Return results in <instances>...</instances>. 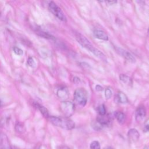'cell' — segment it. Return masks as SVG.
Returning a JSON list of instances; mask_svg holds the SVG:
<instances>
[{
    "label": "cell",
    "instance_id": "18",
    "mask_svg": "<svg viewBox=\"0 0 149 149\" xmlns=\"http://www.w3.org/2000/svg\"><path fill=\"white\" fill-rule=\"evenodd\" d=\"M90 149H101L100 144L98 141H93L90 146Z\"/></svg>",
    "mask_w": 149,
    "mask_h": 149
},
{
    "label": "cell",
    "instance_id": "14",
    "mask_svg": "<svg viewBox=\"0 0 149 149\" xmlns=\"http://www.w3.org/2000/svg\"><path fill=\"white\" fill-rule=\"evenodd\" d=\"M119 78H120V80L123 83H124L125 84H126L127 85H132L133 83L132 79L126 74H120L119 76Z\"/></svg>",
    "mask_w": 149,
    "mask_h": 149
},
{
    "label": "cell",
    "instance_id": "4",
    "mask_svg": "<svg viewBox=\"0 0 149 149\" xmlns=\"http://www.w3.org/2000/svg\"><path fill=\"white\" fill-rule=\"evenodd\" d=\"M60 109L62 113L66 118L71 116L74 112V104L69 101H63L60 105Z\"/></svg>",
    "mask_w": 149,
    "mask_h": 149
},
{
    "label": "cell",
    "instance_id": "25",
    "mask_svg": "<svg viewBox=\"0 0 149 149\" xmlns=\"http://www.w3.org/2000/svg\"><path fill=\"white\" fill-rule=\"evenodd\" d=\"M107 2L109 4H113L115 3H116V1H107Z\"/></svg>",
    "mask_w": 149,
    "mask_h": 149
},
{
    "label": "cell",
    "instance_id": "10",
    "mask_svg": "<svg viewBox=\"0 0 149 149\" xmlns=\"http://www.w3.org/2000/svg\"><path fill=\"white\" fill-rule=\"evenodd\" d=\"M94 36L98 39L107 41L108 40V36L106 33L101 30H95L94 31Z\"/></svg>",
    "mask_w": 149,
    "mask_h": 149
},
{
    "label": "cell",
    "instance_id": "15",
    "mask_svg": "<svg viewBox=\"0 0 149 149\" xmlns=\"http://www.w3.org/2000/svg\"><path fill=\"white\" fill-rule=\"evenodd\" d=\"M36 33L38 35H39L40 36L43 37V38H45L47 39H51V40H54L55 37L54 36H52V35H51L50 34L45 32L41 30H37L36 31Z\"/></svg>",
    "mask_w": 149,
    "mask_h": 149
},
{
    "label": "cell",
    "instance_id": "17",
    "mask_svg": "<svg viewBox=\"0 0 149 149\" xmlns=\"http://www.w3.org/2000/svg\"><path fill=\"white\" fill-rule=\"evenodd\" d=\"M97 111H98V113L100 116H104L106 113V109H105V107L104 104H102V105H100L98 107Z\"/></svg>",
    "mask_w": 149,
    "mask_h": 149
},
{
    "label": "cell",
    "instance_id": "5",
    "mask_svg": "<svg viewBox=\"0 0 149 149\" xmlns=\"http://www.w3.org/2000/svg\"><path fill=\"white\" fill-rule=\"evenodd\" d=\"M48 9L50 10V12L54 15L56 17H58L59 20L63 21V22H66V18L61 10V9L58 6V5L54 2L51 1L48 4Z\"/></svg>",
    "mask_w": 149,
    "mask_h": 149
},
{
    "label": "cell",
    "instance_id": "3",
    "mask_svg": "<svg viewBox=\"0 0 149 149\" xmlns=\"http://www.w3.org/2000/svg\"><path fill=\"white\" fill-rule=\"evenodd\" d=\"M75 37H76V40L82 47L86 48L93 54H94L97 48L94 47V46L91 44V42L88 41V40L86 37H85L83 35L79 33H76Z\"/></svg>",
    "mask_w": 149,
    "mask_h": 149
},
{
    "label": "cell",
    "instance_id": "13",
    "mask_svg": "<svg viewBox=\"0 0 149 149\" xmlns=\"http://www.w3.org/2000/svg\"><path fill=\"white\" fill-rule=\"evenodd\" d=\"M116 99L118 102L121 104H126L128 102V99L127 96L123 93H122V92L118 93L116 96Z\"/></svg>",
    "mask_w": 149,
    "mask_h": 149
},
{
    "label": "cell",
    "instance_id": "19",
    "mask_svg": "<svg viewBox=\"0 0 149 149\" xmlns=\"http://www.w3.org/2000/svg\"><path fill=\"white\" fill-rule=\"evenodd\" d=\"M105 97L107 99H110L112 95V92L111 90L109 88H107L105 90Z\"/></svg>",
    "mask_w": 149,
    "mask_h": 149
},
{
    "label": "cell",
    "instance_id": "12",
    "mask_svg": "<svg viewBox=\"0 0 149 149\" xmlns=\"http://www.w3.org/2000/svg\"><path fill=\"white\" fill-rule=\"evenodd\" d=\"M115 116L116 118V119H117L118 122L122 125L125 123V120H126V116L125 115V113H123L122 112H116L115 113Z\"/></svg>",
    "mask_w": 149,
    "mask_h": 149
},
{
    "label": "cell",
    "instance_id": "9",
    "mask_svg": "<svg viewBox=\"0 0 149 149\" xmlns=\"http://www.w3.org/2000/svg\"><path fill=\"white\" fill-rule=\"evenodd\" d=\"M146 114V112L145 109L143 107H139L136 111L135 117L136 120L138 122L141 121L144 119Z\"/></svg>",
    "mask_w": 149,
    "mask_h": 149
},
{
    "label": "cell",
    "instance_id": "26",
    "mask_svg": "<svg viewBox=\"0 0 149 149\" xmlns=\"http://www.w3.org/2000/svg\"><path fill=\"white\" fill-rule=\"evenodd\" d=\"M105 149H113V148H112V147H108L105 148Z\"/></svg>",
    "mask_w": 149,
    "mask_h": 149
},
{
    "label": "cell",
    "instance_id": "21",
    "mask_svg": "<svg viewBox=\"0 0 149 149\" xmlns=\"http://www.w3.org/2000/svg\"><path fill=\"white\" fill-rule=\"evenodd\" d=\"M23 128H24L23 125L22 124H21L20 123H17L16 125V130L19 132H23Z\"/></svg>",
    "mask_w": 149,
    "mask_h": 149
},
{
    "label": "cell",
    "instance_id": "29",
    "mask_svg": "<svg viewBox=\"0 0 149 149\" xmlns=\"http://www.w3.org/2000/svg\"><path fill=\"white\" fill-rule=\"evenodd\" d=\"M2 149H8V148H2Z\"/></svg>",
    "mask_w": 149,
    "mask_h": 149
},
{
    "label": "cell",
    "instance_id": "7",
    "mask_svg": "<svg viewBox=\"0 0 149 149\" xmlns=\"http://www.w3.org/2000/svg\"><path fill=\"white\" fill-rule=\"evenodd\" d=\"M127 136L131 141L136 142L138 140L140 134L136 129H131L127 132Z\"/></svg>",
    "mask_w": 149,
    "mask_h": 149
},
{
    "label": "cell",
    "instance_id": "1",
    "mask_svg": "<svg viewBox=\"0 0 149 149\" xmlns=\"http://www.w3.org/2000/svg\"><path fill=\"white\" fill-rule=\"evenodd\" d=\"M49 121L55 126L60 127L67 130H70L74 127V122L66 117H57V116H49Z\"/></svg>",
    "mask_w": 149,
    "mask_h": 149
},
{
    "label": "cell",
    "instance_id": "6",
    "mask_svg": "<svg viewBox=\"0 0 149 149\" xmlns=\"http://www.w3.org/2000/svg\"><path fill=\"white\" fill-rule=\"evenodd\" d=\"M115 50L118 54H119L125 59H126L127 61H129L132 63H134L136 62L135 58L128 51L119 47H116Z\"/></svg>",
    "mask_w": 149,
    "mask_h": 149
},
{
    "label": "cell",
    "instance_id": "22",
    "mask_svg": "<svg viewBox=\"0 0 149 149\" xmlns=\"http://www.w3.org/2000/svg\"><path fill=\"white\" fill-rule=\"evenodd\" d=\"M27 64L30 67H34L36 65V62L34 61V59L30 57L27 59Z\"/></svg>",
    "mask_w": 149,
    "mask_h": 149
},
{
    "label": "cell",
    "instance_id": "11",
    "mask_svg": "<svg viewBox=\"0 0 149 149\" xmlns=\"http://www.w3.org/2000/svg\"><path fill=\"white\" fill-rule=\"evenodd\" d=\"M110 120V118L108 116H106L105 115L104 116L100 115V116H98L97 119V122L102 126L109 124Z\"/></svg>",
    "mask_w": 149,
    "mask_h": 149
},
{
    "label": "cell",
    "instance_id": "8",
    "mask_svg": "<svg viewBox=\"0 0 149 149\" xmlns=\"http://www.w3.org/2000/svg\"><path fill=\"white\" fill-rule=\"evenodd\" d=\"M56 94L59 98L63 100H65L69 97L68 90L66 87L59 88L57 91Z\"/></svg>",
    "mask_w": 149,
    "mask_h": 149
},
{
    "label": "cell",
    "instance_id": "23",
    "mask_svg": "<svg viewBox=\"0 0 149 149\" xmlns=\"http://www.w3.org/2000/svg\"><path fill=\"white\" fill-rule=\"evenodd\" d=\"M95 90L98 91H102L103 90V88L102 86H100V85H97L95 86Z\"/></svg>",
    "mask_w": 149,
    "mask_h": 149
},
{
    "label": "cell",
    "instance_id": "27",
    "mask_svg": "<svg viewBox=\"0 0 149 149\" xmlns=\"http://www.w3.org/2000/svg\"><path fill=\"white\" fill-rule=\"evenodd\" d=\"M146 129H147V130H148L149 131V125L146 126Z\"/></svg>",
    "mask_w": 149,
    "mask_h": 149
},
{
    "label": "cell",
    "instance_id": "16",
    "mask_svg": "<svg viewBox=\"0 0 149 149\" xmlns=\"http://www.w3.org/2000/svg\"><path fill=\"white\" fill-rule=\"evenodd\" d=\"M36 107L38 108V109L40 110V111L43 115L44 116H45L46 118H49V112L46 108H45L44 107H43L38 104H36Z\"/></svg>",
    "mask_w": 149,
    "mask_h": 149
},
{
    "label": "cell",
    "instance_id": "2",
    "mask_svg": "<svg viewBox=\"0 0 149 149\" xmlns=\"http://www.w3.org/2000/svg\"><path fill=\"white\" fill-rule=\"evenodd\" d=\"M74 101L78 105L84 106L87 101V92L83 88H77L74 93Z\"/></svg>",
    "mask_w": 149,
    "mask_h": 149
},
{
    "label": "cell",
    "instance_id": "24",
    "mask_svg": "<svg viewBox=\"0 0 149 149\" xmlns=\"http://www.w3.org/2000/svg\"><path fill=\"white\" fill-rule=\"evenodd\" d=\"M58 149H70L69 147H67V146H59L58 147Z\"/></svg>",
    "mask_w": 149,
    "mask_h": 149
},
{
    "label": "cell",
    "instance_id": "28",
    "mask_svg": "<svg viewBox=\"0 0 149 149\" xmlns=\"http://www.w3.org/2000/svg\"><path fill=\"white\" fill-rule=\"evenodd\" d=\"M143 149H149V146H146Z\"/></svg>",
    "mask_w": 149,
    "mask_h": 149
},
{
    "label": "cell",
    "instance_id": "20",
    "mask_svg": "<svg viewBox=\"0 0 149 149\" xmlns=\"http://www.w3.org/2000/svg\"><path fill=\"white\" fill-rule=\"evenodd\" d=\"M13 52H14L16 55H22L23 54V52L22 49H20V48L17 47H14L13 48Z\"/></svg>",
    "mask_w": 149,
    "mask_h": 149
}]
</instances>
